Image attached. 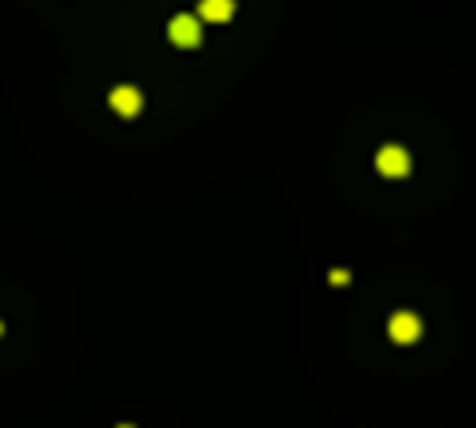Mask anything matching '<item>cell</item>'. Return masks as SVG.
Listing matches in <instances>:
<instances>
[{
	"label": "cell",
	"instance_id": "cell-1",
	"mask_svg": "<svg viewBox=\"0 0 476 428\" xmlns=\"http://www.w3.org/2000/svg\"><path fill=\"white\" fill-rule=\"evenodd\" d=\"M376 168H380L387 179L409 175V153L402 149V145H383V149L376 153Z\"/></svg>",
	"mask_w": 476,
	"mask_h": 428
},
{
	"label": "cell",
	"instance_id": "cell-3",
	"mask_svg": "<svg viewBox=\"0 0 476 428\" xmlns=\"http://www.w3.org/2000/svg\"><path fill=\"white\" fill-rule=\"evenodd\" d=\"M108 105L116 108L119 116H127V120H134V116L142 112V94L134 86H119L112 89V97H108Z\"/></svg>",
	"mask_w": 476,
	"mask_h": 428
},
{
	"label": "cell",
	"instance_id": "cell-5",
	"mask_svg": "<svg viewBox=\"0 0 476 428\" xmlns=\"http://www.w3.org/2000/svg\"><path fill=\"white\" fill-rule=\"evenodd\" d=\"M235 15V0H201L197 4V19L205 23H227Z\"/></svg>",
	"mask_w": 476,
	"mask_h": 428
},
{
	"label": "cell",
	"instance_id": "cell-6",
	"mask_svg": "<svg viewBox=\"0 0 476 428\" xmlns=\"http://www.w3.org/2000/svg\"><path fill=\"white\" fill-rule=\"evenodd\" d=\"M123 428H131V425H123Z\"/></svg>",
	"mask_w": 476,
	"mask_h": 428
},
{
	"label": "cell",
	"instance_id": "cell-4",
	"mask_svg": "<svg viewBox=\"0 0 476 428\" xmlns=\"http://www.w3.org/2000/svg\"><path fill=\"white\" fill-rule=\"evenodd\" d=\"M387 332H391V339H395V343H413L420 335V317L417 313H395V317H391V324H387Z\"/></svg>",
	"mask_w": 476,
	"mask_h": 428
},
{
	"label": "cell",
	"instance_id": "cell-2",
	"mask_svg": "<svg viewBox=\"0 0 476 428\" xmlns=\"http://www.w3.org/2000/svg\"><path fill=\"white\" fill-rule=\"evenodd\" d=\"M168 38L182 45V49H190V45L201 41V19L197 15H175V19L168 23Z\"/></svg>",
	"mask_w": 476,
	"mask_h": 428
}]
</instances>
